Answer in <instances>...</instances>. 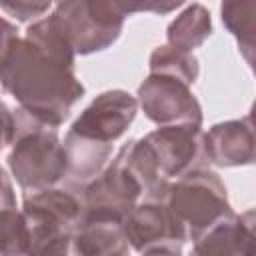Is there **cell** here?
<instances>
[{
  "label": "cell",
  "instance_id": "1",
  "mask_svg": "<svg viewBox=\"0 0 256 256\" xmlns=\"http://www.w3.org/2000/svg\"><path fill=\"white\" fill-rule=\"evenodd\" d=\"M76 56L52 14L34 20L22 38L4 20L2 88L20 108L58 128L84 96V86L74 74Z\"/></svg>",
  "mask_w": 256,
  "mask_h": 256
},
{
  "label": "cell",
  "instance_id": "2",
  "mask_svg": "<svg viewBox=\"0 0 256 256\" xmlns=\"http://www.w3.org/2000/svg\"><path fill=\"white\" fill-rule=\"evenodd\" d=\"M12 116L14 132L8 146V170L16 184L28 192L58 184L68 174V156L56 126L42 122L20 106Z\"/></svg>",
  "mask_w": 256,
  "mask_h": 256
},
{
  "label": "cell",
  "instance_id": "3",
  "mask_svg": "<svg viewBox=\"0 0 256 256\" xmlns=\"http://www.w3.org/2000/svg\"><path fill=\"white\" fill-rule=\"evenodd\" d=\"M22 214L30 234V254H68L82 222V200L64 188H42L26 194Z\"/></svg>",
  "mask_w": 256,
  "mask_h": 256
},
{
  "label": "cell",
  "instance_id": "4",
  "mask_svg": "<svg viewBox=\"0 0 256 256\" xmlns=\"http://www.w3.org/2000/svg\"><path fill=\"white\" fill-rule=\"evenodd\" d=\"M164 202L188 230V240L198 238L212 224L232 212L228 192L220 176L206 168H194L170 182Z\"/></svg>",
  "mask_w": 256,
  "mask_h": 256
},
{
  "label": "cell",
  "instance_id": "5",
  "mask_svg": "<svg viewBox=\"0 0 256 256\" xmlns=\"http://www.w3.org/2000/svg\"><path fill=\"white\" fill-rule=\"evenodd\" d=\"M144 196L142 182L130 168L124 150L80 190L82 220H126Z\"/></svg>",
  "mask_w": 256,
  "mask_h": 256
},
{
  "label": "cell",
  "instance_id": "6",
  "mask_svg": "<svg viewBox=\"0 0 256 256\" xmlns=\"http://www.w3.org/2000/svg\"><path fill=\"white\" fill-rule=\"evenodd\" d=\"M52 16L80 56L110 48L124 28V18L114 14L104 0H62Z\"/></svg>",
  "mask_w": 256,
  "mask_h": 256
},
{
  "label": "cell",
  "instance_id": "7",
  "mask_svg": "<svg viewBox=\"0 0 256 256\" xmlns=\"http://www.w3.org/2000/svg\"><path fill=\"white\" fill-rule=\"evenodd\" d=\"M124 230L138 254H182L188 240L186 226L164 200L138 204L126 216Z\"/></svg>",
  "mask_w": 256,
  "mask_h": 256
},
{
  "label": "cell",
  "instance_id": "8",
  "mask_svg": "<svg viewBox=\"0 0 256 256\" xmlns=\"http://www.w3.org/2000/svg\"><path fill=\"white\" fill-rule=\"evenodd\" d=\"M138 104L144 116L158 126L194 124L202 126V106L190 84L168 74L150 72L138 86Z\"/></svg>",
  "mask_w": 256,
  "mask_h": 256
},
{
  "label": "cell",
  "instance_id": "9",
  "mask_svg": "<svg viewBox=\"0 0 256 256\" xmlns=\"http://www.w3.org/2000/svg\"><path fill=\"white\" fill-rule=\"evenodd\" d=\"M138 106V98L126 90H106L80 112L70 132L96 142L114 144L134 122Z\"/></svg>",
  "mask_w": 256,
  "mask_h": 256
},
{
  "label": "cell",
  "instance_id": "10",
  "mask_svg": "<svg viewBox=\"0 0 256 256\" xmlns=\"http://www.w3.org/2000/svg\"><path fill=\"white\" fill-rule=\"evenodd\" d=\"M200 128L202 126L194 124H166L144 136V142L166 180L192 170V164L202 152L204 134Z\"/></svg>",
  "mask_w": 256,
  "mask_h": 256
},
{
  "label": "cell",
  "instance_id": "11",
  "mask_svg": "<svg viewBox=\"0 0 256 256\" xmlns=\"http://www.w3.org/2000/svg\"><path fill=\"white\" fill-rule=\"evenodd\" d=\"M202 152L222 168L256 164V130L248 118L218 122L202 136Z\"/></svg>",
  "mask_w": 256,
  "mask_h": 256
},
{
  "label": "cell",
  "instance_id": "12",
  "mask_svg": "<svg viewBox=\"0 0 256 256\" xmlns=\"http://www.w3.org/2000/svg\"><path fill=\"white\" fill-rule=\"evenodd\" d=\"M130 248L122 220H82L72 238V254L82 256H124Z\"/></svg>",
  "mask_w": 256,
  "mask_h": 256
},
{
  "label": "cell",
  "instance_id": "13",
  "mask_svg": "<svg viewBox=\"0 0 256 256\" xmlns=\"http://www.w3.org/2000/svg\"><path fill=\"white\" fill-rule=\"evenodd\" d=\"M64 148L68 156V178L76 186H86L96 178L112 158V144L96 142L74 132H66Z\"/></svg>",
  "mask_w": 256,
  "mask_h": 256
},
{
  "label": "cell",
  "instance_id": "14",
  "mask_svg": "<svg viewBox=\"0 0 256 256\" xmlns=\"http://www.w3.org/2000/svg\"><path fill=\"white\" fill-rule=\"evenodd\" d=\"M220 18L256 76V0H222Z\"/></svg>",
  "mask_w": 256,
  "mask_h": 256
},
{
  "label": "cell",
  "instance_id": "15",
  "mask_svg": "<svg viewBox=\"0 0 256 256\" xmlns=\"http://www.w3.org/2000/svg\"><path fill=\"white\" fill-rule=\"evenodd\" d=\"M212 34L210 12L202 4H190L184 8L168 26L166 38L168 44L186 52H192Z\"/></svg>",
  "mask_w": 256,
  "mask_h": 256
},
{
  "label": "cell",
  "instance_id": "16",
  "mask_svg": "<svg viewBox=\"0 0 256 256\" xmlns=\"http://www.w3.org/2000/svg\"><path fill=\"white\" fill-rule=\"evenodd\" d=\"M196 254H244V228L240 216L230 212L192 240Z\"/></svg>",
  "mask_w": 256,
  "mask_h": 256
},
{
  "label": "cell",
  "instance_id": "17",
  "mask_svg": "<svg viewBox=\"0 0 256 256\" xmlns=\"http://www.w3.org/2000/svg\"><path fill=\"white\" fill-rule=\"evenodd\" d=\"M148 66H150V72L176 76L188 84H194L200 74L196 56L192 52L174 48L170 44H162V46L154 48V52L150 54Z\"/></svg>",
  "mask_w": 256,
  "mask_h": 256
},
{
  "label": "cell",
  "instance_id": "18",
  "mask_svg": "<svg viewBox=\"0 0 256 256\" xmlns=\"http://www.w3.org/2000/svg\"><path fill=\"white\" fill-rule=\"evenodd\" d=\"M0 252L4 256L30 254V234L22 210L2 206L0 210Z\"/></svg>",
  "mask_w": 256,
  "mask_h": 256
},
{
  "label": "cell",
  "instance_id": "19",
  "mask_svg": "<svg viewBox=\"0 0 256 256\" xmlns=\"http://www.w3.org/2000/svg\"><path fill=\"white\" fill-rule=\"evenodd\" d=\"M186 0H106V4L126 20L136 12H154V14H168L180 8Z\"/></svg>",
  "mask_w": 256,
  "mask_h": 256
},
{
  "label": "cell",
  "instance_id": "20",
  "mask_svg": "<svg viewBox=\"0 0 256 256\" xmlns=\"http://www.w3.org/2000/svg\"><path fill=\"white\" fill-rule=\"evenodd\" d=\"M0 2H2V10L8 16L16 18L18 22H30L44 16L52 4H58L62 0H0Z\"/></svg>",
  "mask_w": 256,
  "mask_h": 256
},
{
  "label": "cell",
  "instance_id": "21",
  "mask_svg": "<svg viewBox=\"0 0 256 256\" xmlns=\"http://www.w3.org/2000/svg\"><path fill=\"white\" fill-rule=\"evenodd\" d=\"M240 222L244 228V254L256 256V208L240 214Z\"/></svg>",
  "mask_w": 256,
  "mask_h": 256
},
{
  "label": "cell",
  "instance_id": "22",
  "mask_svg": "<svg viewBox=\"0 0 256 256\" xmlns=\"http://www.w3.org/2000/svg\"><path fill=\"white\" fill-rule=\"evenodd\" d=\"M2 110H4V148H8L12 142V132H14V116L6 102L2 104Z\"/></svg>",
  "mask_w": 256,
  "mask_h": 256
},
{
  "label": "cell",
  "instance_id": "23",
  "mask_svg": "<svg viewBox=\"0 0 256 256\" xmlns=\"http://www.w3.org/2000/svg\"><path fill=\"white\" fill-rule=\"evenodd\" d=\"M246 118H248V122L252 124V128L256 130V100L252 102V108H250V112H248V116H246Z\"/></svg>",
  "mask_w": 256,
  "mask_h": 256
}]
</instances>
